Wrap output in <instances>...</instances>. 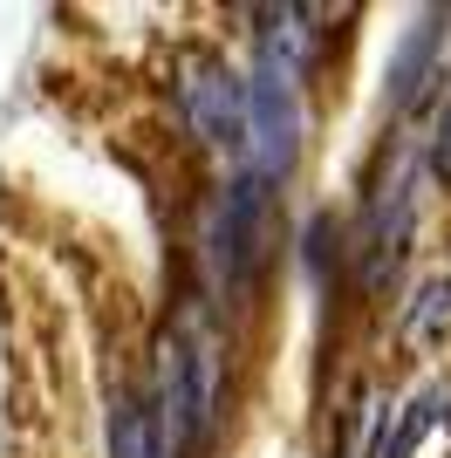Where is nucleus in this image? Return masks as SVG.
I'll list each match as a JSON object with an SVG mask.
<instances>
[{
	"label": "nucleus",
	"instance_id": "nucleus-2",
	"mask_svg": "<svg viewBox=\"0 0 451 458\" xmlns=\"http://www.w3.org/2000/svg\"><path fill=\"white\" fill-rule=\"evenodd\" d=\"M424 137H396L383 172H376L370 199H362V240H356V274L370 294H390V281L411 260L417 206H424Z\"/></svg>",
	"mask_w": 451,
	"mask_h": 458
},
{
	"label": "nucleus",
	"instance_id": "nucleus-3",
	"mask_svg": "<svg viewBox=\"0 0 451 458\" xmlns=\"http://www.w3.org/2000/svg\"><path fill=\"white\" fill-rule=\"evenodd\" d=\"M171 96L185 131L206 151H240L246 144V82L233 76V62L212 48H178L171 55Z\"/></svg>",
	"mask_w": 451,
	"mask_h": 458
},
{
	"label": "nucleus",
	"instance_id": "nucleus-6",
	"mask_svg": "<svg viewBox=\"0 0 451 458\" xmlns=\"http://www.w3.org/2000/svg\"><path fill=\"white\" fill-rule=\"evenodd\" d=\"M438 424H451V390H445V383H424V390H417L396 418H383L370 458H417V445L431 438Z\"/></svg>",
	"mask_w": 451,
	"mask_h": 458
},
{
	"label": "nucleus",
	"instance_id": "nucleus-7",
	"mask_svg": "<svg viewBox=\"0 0 451 458\" xmlns=\"http://www.w3.org/2000/svg\"><path fill=\"white\" fill-rule=\"evenodd\" d=\"M445 328H451V274H438V281H424L404 301V322H396V335L411 349H438L445 343Z\"/></svg>",
	"mask_w": 451,
	"mask_h": 458
},
{
	"label": "nucleus",
	"instance_id": "nucleus-5",
	"mask_svg": "<svg viewBox=\"0 0 451 458\" xmlns=\"http://www.w3.org/2000/svg\"><path fill=\"white\" fill-rule=\"evenodd\" d=\"M438 48H445V14H424L411 35H404L396 62H390V110H417V103L431 96V82H438Z\"/></svg>",
	"mask_w": 451,
	"mask_h": 458
},
{
	"label": "nucleus",
	"instance_id": "nucleus-4",
	"mask_svg": "<svg viewBox=\"0 0 451 458\" xmlns=\"http://www.w3.org/2000/svg\"><path fill=\"white\" fill-rule=\"evenodd\" d=\"M267 253H274V212H267V185L253 172L233 178L219 206L206 219V274L219 294H240L253 274L267 267Z\"/></svg>",
	"mask_w": 451,
	"mask_h": 458
},
{
	"label": "nucleus",
	"instance_id": "nucleus-1",
	"mask_svg": "<svg viewBox=\"0 0 451 458\" xmlns=\"http://www.w3.org/2000/svg\"><path fill=\"white\" fill-rule=\"evenodd\" d=\"M260 55H253V76H246V165L260 185H281L301 157V76H308V48H315V28H308V7H274L260 14Z\"/></svg>",
	"mask_w": 451,
	"mask_h": 458
},
{
	"label": "nucleus",
	"instance_id": "nucleus-9",
	"mask_svg": "<svg viewBox=\"0 0 451 458\" xmlns=\"http://www.w3.org/2000/svg\"><path fill=\"white\" fill-rule=\"evenodd\" d=\"M424 178H431V185H451V103L438 110L431 137H424Z\"/></svg>",
	"mask_w": 451,
	"mask_h": 458
},
{
	"label": "nucleus",
	"instance_id": "nucleus-8",
	"mask_svg": "<svg viewBox=\"0 0 451 458\" xmlns=\"http://www.w3.org/2000/svg\"><path fill=\"white\" fill-rule=\"evenodd\" d=\"M110 458H157L150 452V424H144V411H137L131 397L110 403Z\"/></svg>",
	"mask_w": 451,
	"mask_h": 458
}]
</instances>
